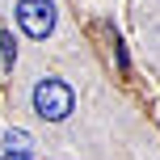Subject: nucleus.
I'll use <instances>...</instances> for the list:
<instances>
[{
  "instance_id": "f03ea898",
  "label": "nucleus",
  "mask_w": 160,
  "mask_h": 160,
  "mask_svg": "<svg viewBox=\"0 0 160 160\" xmlns=\"http://www.w3.org/2000/svg\"><path fill=\"white\" fill-rule=\"evenodd\" d=\"M17 25H21L30 38H47L55 30V4L51 0H21L17 4Z\"/></svg>"
},
{
  "instance_id": "7ed1b4c3",
  "label": "nucleus",
  "mask_w": 160,
  "mask_h": 160,
  "mask_svg": "<svg viewBox=\"0 0 160 160\" xmlns=\"http://www.w3.org/2000/svg\"><path fill=\"white\" fill-rule=\"evenodd\" d=\"M30 143H34L30 131H21V127H13V131L4 135V152H25V156H30Z\"/></svg>"
},
{
  "instance_id": "f257e3e1",
  "label": "nucleus",
  "mask_w": 160,
  "mask_h": 160,
  "mask_svg": "<svg viewBox=\"0 0 160 160\" xmlns=\"http://www.w3.org/2000/svg\"><path fill=\"white\" fill-rule=\"evenodd\" d=\"M72 110H76V93H72V84H63L59 76H47V80H38V84H34V114H38V118H47V122H63Z\"/></svg>"
},
{
  "instance_id": "20e7f679",
  "label": "nucleus",
  "mask_w": 160,
  "mask_h": 160,
  "mask_svg": "<svg viewBox=\"0 0 160 160\" xmlns=\"http://www.w3.org/2000/svg\"><path fill=\"white\" fill-rule=\"evenodd\" d=\"M0 160H30V156H25V152H4Z\"/></svg>"
}]
</instances>
